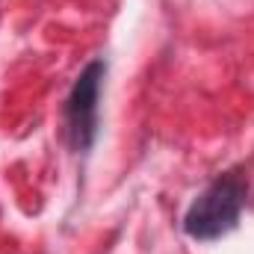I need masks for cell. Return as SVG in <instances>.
Returning <instances> with one entry per match:
<instances>
[{"label":"cell","instance_id":"obj_1","mask_svg":"<svg viewBox=\"0 0 254 254\" xmlns=\"http://www.w3.org/2000/svg\"><path fill=\"white\" fill-rule=\"evenodd\" d=\"M246 198H249V184L240 169L219 175L190 204L184 216V234L198 243H213L231 234L246 210Z\"/></svg>","mask_w":254,"mask_h":254},{"label":"cell","instance_id":"obj_2","mask_svg":"<svg viewBox=\"0 0 254 254\" xmlns=\"http://www.w3.org/2000/svg\"><path fill=\"white\" fill-rule=\"evenodd\" d=\"M104 74L107 65L101 60L89 63L65 101V133L74 151H89L98 136V98H101Z\"/></svg>","mask_w":254,"mask_h":254}]
</instances>
